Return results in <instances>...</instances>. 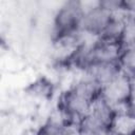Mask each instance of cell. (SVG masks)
Here are the masks:
<instances>
[{
  "instance_id": "obj_10",
  "label": "cell",
  "mask_w": 135,
  "mask_h": 135,
  "mask_svg": "<svg viewBox=\"0 0 135 135\" xmlns=\"http://www.w3.org/2000/svg\"><path fill=\"white\" fill-rule=\"evenodd\" d=\"M121 44L123 47L135 44V15L128 14L126 17Z\"/></svg>"
},
{
  "instance_id": "obj_8",
  "label": "cell",
  "mask_w": 135,
  "mask_h": 135,
  "mask_svg": "<svg viewBox=\"0 0 135 135\" xmlns=\"http://www.w3.org/2000/svg\"><path fill=\"white\" fill-rule=\"evenodd\" d=\"M59 115L57 117H51L45 123H43L35 135H64L68 128L71 127L64 115L58 110Z\"/></svg>"
},
{
  "instance_id": "obj_7",
  "label": "cell",
  "mask_w": 135,
  "mask_h": 135,
  "mask_svg": "<svg viewBox=\"0 0 135 135\" xmlns=\"http://www.w3.org/2000/svg\"><path fill=\"white\" fill-rule=\"evenodd\" d=\"M111 135H135V114L131 111L116 113L110 127Z\"/></svg>"
},
{
  "instance_id": "obj_3",
  "label": "cell",
  "mask_w": 135,
  "mask_h": 135,
  "mask_svg": "<svg viewBox=\"0 0 135 135\" xmlns=\"http://www.w3.org/2000/svg\"><path fill=\"white\" fill-rule=\"evenodd\" d=\"M82 15L83 13L80 8L79 1L65 2L57 11L54 18L55 36L79 31Z\"/></svg>"
},
{
  "instance_id": "obj_1",
  "label": "cell",
  "mask_w": 135,
  "mask_h": 135,
  "mask_svg": "<svg viewBox=\"0 0 135 135\" xmlns=\"http://www.w3.org/2000/svg\"><path fill=\"white\" fill-rule=\"evenodd\" d=\"M100 96L111 105L115 114L131 111V77L121 71L101 88Z\"/></svg>"
},
{
  "instance_id": "obj_12",
  "label": "cell",
  "mask_w": 135,
  "mask_h": 135,
  "mask_svg": "<svg viewBox=\"0 0 135 135\" xmlns=\"http://www.w3.org/2000/svg\"><path fill=\"white\" fill-rule=\"evenodd\" d=\"M64 135H81V134H80V131L77 126H71L68 128Z\"/></svg>"
},
{
  "instance_id": "obj_5",
  "label": "cell",
  "mask_w": 135,
  "mask_h": 135,
  "mask_svg": "<svg viewBox=\"0 0 135 135\" xmlns=\"http://www.w3.org/2000/svg\"><path fill=\"white\" fill-rule=\"evenodd\" d=\"M122 50L121 42H110L98 39L90 47V65L97 62H118Z\"/></svg>"
},
{
  "instance_id": "obj_9",
  "label": "cell",
  "mask_w": 135,
  "mask_h": 135,
  "mask_svg": "<svg viewBox=\"0 0 135 135\" xmlns=\"http://www.w3.org/2000/svg\"><path fill=\"white\" fill-rule=\"evenodd\" d=\"M118 63L126 74L129 76L135 75V44L123 47Z\"/></svg>"
},
{
  "instance_id": "obj_13",
  "label": "cell",
  "mask_w": 135,
  "mask_h": 135,
  "mask_svg": "<svg viewBox=\"0 0 135 135\" xmlns=\"http://www.w3.org/2000/svg\"><path fill=\"white\" fill-rule=\"evenodd\" d=\"M102 135H111L110 133H105V134H102Z\"/></svg>"
},
{
  "instance_id": "obj_4",
  "label": "cell",
  "mask_w": 135,
  "mask_h": 135,
  "mask_svg": "<svg viewBox=\"0 0 135 135\" xmlns=\"http://www.w3.org/2000/svg\"><path fill=\"white\" fill-rule=\"evenodd\" d=\"M112 13L99 5L82 15L79 31L92 37L99 38L102 31L112 19Z\"/></svg>"
},
{
  "instance_id": "obj_6",
  "label": "cell",
  "mask_w": 135,
  "mask_h": 135,
  "mask_svg": "<svg viewBox=\"0 0 135 135\" xmlns=\"http://www.w3.org/2000/svg\"><path fill=\"white\" fill-rule=\"evenodd\" d=\"M121 71L118 62H97L92 63L83 73L90 75L102 88L120 74Z\"/></svg>"
},
{
  "instance_id": "obj_2",
  "label": "cell",
  "mask_w": 135,
  "mask_h": 135,
  "mask_svg": "<svg viewBox=\"0 0 135 135\" xmlns=\"http://www.w3.org/2000/svg\"><path fill=\"white\" fill-rule=\"evenodd\" d=\"M92 104L91 100L70 88L62 93L58 110L68 119L70 126H78L79 121L90 113Z\"/></svg>"
},
{
  "instance_id": "obj_11",
  "label": "cell",
  "mask_w": 135,
  "mask_h": 135,
  "mask_svg": "<svg viewBox=\"0 0 135 135\" xmlns=\"http://www.w3.org/2000/svg\"><path fill=\"white\" fill-rule=\"evenodd\" d=\"M131 77V107L135 105V75Z\"/></svg>"
}]
</instances>
